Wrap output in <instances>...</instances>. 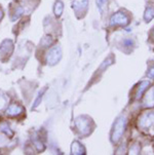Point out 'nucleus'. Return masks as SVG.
Instances as JSON below:
<instances>
[{"instance_id":"obj_1","label":"nucleus","mask_w":154,"mask_h":155,"mask_svg":"<svg viewBox=\"0 0 154 155\" xmlns=\"http://www.w3.org/2000/svg\"><path fill=\"white\" fill-rule=\"evenodd\" d=\"M138 125L143 130H149L150 134H154V111L145 112L141 115Z\"/></svg>"},{"instance_id":"obj_2","label":"nucleus","mask_w":154,"mask_h":155,"mask_svg":"<svg viewBox=\"0 0 154 155\" xmlns=\"http://www.w3.org/2000/svg\"><path fill=\"white\" fill-rule=\"evenodd\" d=\"M125 123H126V120H125L124 116L119 117L118 119L116 120L115 124H114V127H113V132H112V141H113L114 143H117V142L121 139L122 134L124 132Z\"/></svg>"},{"instance_id":"obj_3","label":"nucleus","mask_w":154,"mask_h":155,"mask_svg":"<svg viewBox=\"0 0 154 155\" xmlns=\"http://www.w3.org/2000/svg\"><path fill=\"white\" fill-rule=\"evenodd\" d=\"M75 125H76L77 130L79 133L83 136H87L90 133L92 128H90V120L87 119L85 117H79L75 121Z\"/></svg>"},{"instance_id":"obj_4","label":"nucleus","mask_w":154,"mask_h":155,"mask_svg":"<svg viewBox=\"0 0 154 155\" xmlns=\"http://www.w3.org/2000/svg\"><path fill=\"white\" fill-rule=\"evenodd\" d=\"M129 23V18L127 17L124 12H116L113 15L110 19V25H120V26H126Z\"/></svg>"},{"instance_id":"obj_5","label":"nucleus","mask_w":154,"mask_h":155,"mask_svg":"<svg viewBox=\"0 0 154 155\" xmlns=\"http://www.w3.org/2000/svg\"><path fill=\"white\" fill-rule=\"evenodd\" d=\"M61 57H62L61 48H60L59 46H54V48H51L48 54L46 61H48V63L49 65H54L60 61Z\"/></svg>"},{"instance_id":"obj_6","label":"nucleus","mask_w":154,"mask_h":155,"mask_svg":"<svg viewBox=\"0 0 154 155\" xmlns=\"http://www.w3.org/2000/svg\"><path fill=\"white\" fill-rule=\"evenodd\" d=\"M87 4H88V1L87 0H75L73 2V9L75 10V12L79 15H83L87 12Z\"/></svg>"},{"instance_id":"obj_7","label":"nucleus","mask_w":154,"mask_h":155,"mask_svg":"<svg viewBox=\"0 0 154 155\" xmlns=\"http://www.w3.org/2000/svg\"><path fill=\"white\" fill-rule=\"evenodd\" d=\"M23 111H24L23 107H21L20 105L14 104V105H10L8 108L6 109V114L8 116L15 117V116H19L20 114H22Z\"/></svg>"},{"instance_id":"obj_8","label":"nucleus","mask_w":154,"mask_h":155,"mask_svg":"<svg viewBox=\"0 0 154 155\" xmlns=\"http://www.w3.org/2000/svg\"><path fill=\"white\" fill-rule=\"evenodd\" d=\"M12 46L11 40H4L0 45V52L4 56H9L12 52Z\"/></svg>"},{"instance_id":"obj_9","label":"nucleus","mask_w":154,"mask_h":155,"mask_svg":"<svg viewBox=\"0 0 154 155\" xmlns=\"http://www.w3.org/2000/svg\"><path fill=\"white\" fill-rule=\"evenodd\" d=\"M144 106L145 107H153L154 106V93L153 89L146 94L144 100Z\"/></svg>"},{"instance_id":"obj_10","label":"nucleus","mask_w":154,"mask_h":155,"mask_svg":"<svg viewBox=\"0 0 154 155\" xmlns=\"http://www.w3.org/2000/svg\"><path fill=\"white\" fill-rule=\"evenodd\" d=\"M71 151H72V154H83L84 153V148L82 147V145L78 142H74L72 144V148H71Z\"/></svg>"},{"instance_id":"obj_11","label":"nucleus","mask_w":154,"mask_h":155,"mask_svg":"<svg viewBox=\"0 0 154 155\" xmlns=\"http://www.w3.org/2000/svg\"><path fill=\"white\" fill-rule=\"evenodd\" d=\"M149 86V81H142L141 84L139 85V88L137 91V94H136V99H140L142 97L143 93L146 91V88Z\"/></svg>"},{"instance_id":"obj_12","label":"nucleus","mask_w":154,"mask_h":155,"mask_svg":"<svg viewBox=\"0 0 154 155\" xmlns=\"http://www.w3.org/2000/svg\"><path fill=\"white\" fill-rule=\"evenodd\" d=\"M144 18L147 22H149V21H151L154 18V6L153 5H150V6L147 7V9H146V12H145Z\"/></svg>"},{"instance_id":"obj_13","label":"nucleus","mask_w":154,"mask_h":155,"mask_svg":"<svg viewBox=\"0 0 154 155\" xmlns=\"http://www.w3.org/2000/svg\"><path fill=\"white\" fill-rule=\"evenodd\" d=\"M63 9H64V5H63V2L58 0V1L56 2V4H54V15H57V17H60V15H62L63 12Z\"/></svg>"},{"instance_id":"obj_14","label":"nucleus","mask_w":154,"mask_h":155,"mask_svg":"<svg viewBox=\"0 0 154 155\" xmlns=\"http://www.w3.org/2000/svg\"><path fill=\"white\" fill-rule=\"evenodd\" d=\"M97 1V5H98V8L100 9L101 12H105L107 9V0H96Z\"/></svg>"},{"instance_id":"obj_15","label":"nucleus","mask_w":154,"mask_h":155,"mask_svg":"<svg viewBox=\"0 0 154 155\" xmlns=\"http://www.w3.org/2000/svg\"><path fill=\"white\" fill-rule=\"evenodd\" d=\"M1 130H2L3 133L6 134L7 136H9V137H12V136H14V133H12L11 130H9V127H6V125H3V127H1Z\"/></svg>"},{"instance_id":"obj_16","label":"nucleus","mask_w":154,"mask_h":155,"mask_svg":"<svg viewBox=\"0 0 154 155\" xmlns=\"http://www.w3.org/2000/svg\"><path fill=\"white\" fill-rule=\"evenodd\" d=\"M5 104H6V100L4 99L3 96H1V94H0V110H1L5 106Z\"/></svg>"},{"instance_id":"obj_17","label":"nucleus","mask_w":154,"mask_h":155,"mask_svg":"<svg viewBox=\"0 0 154 155\" xmlns=\"http://www.w3.org/2000/svg\"><path fill=\"white\" fill-rule=\"evenodd\" d=\"M148 76H149V77H154V67L151 68L150 71L148 72Z\"/></svg>"},{"instance_id":"obj_18","label":"nucleus","mask_w":154,"mask_h":155,"mask_svg":"<svg viewBox=\"0 0 154 155\" xmlns=\"http://www.w3.org/2000/svg\"><path fill=\"white\" fill-rule=\"evenodd\" d=\"M2 17H3V12H2V9L0 8V21H1Z\"/></svg>"},{"instance_id":"obj_19","label":"nucleus","mask_w":154,"mask_h":155,"mask_svg":"<svg viewBox=\"0 0 154 155\" xmlns=\"http://www.w3.org/2000/svg\"><path fill=\"white\" fill-rule=\"evenodd\" d=\"M153 93H154V88H153Z\"/></svg>"}]
</instances>
